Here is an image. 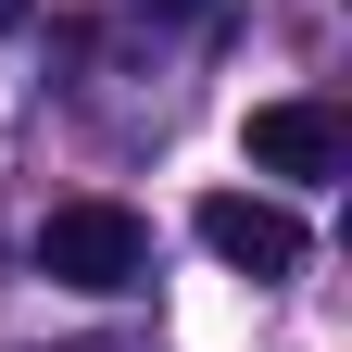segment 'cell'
<instances>
[{
  "label": "cell",
  "mask_w": 352,
  "mask_h": 352,
  "mask_svg": "<svg viewBox=\"0 0 352 352\" xmlns=\"http://www.w3.org/2000/svg\"><path fill=\"white\" fill-rule=\"evenodd\" d=\"M38 277H63V289H139V277H151V227H139L126 201H51Z\"/></svg>",
  "instance_id": "6da1fadb"
},
{
  "label": "cell",
  "mask_w": 352,
  "mask_h": 352,
  "mask_svg": "<svg viewBox=\"0 0 352 352\" xmlns=\"http://www.w3.org/2000/svg\"><path fill=\"white\" fill-rule=\"evenodd\" d=\"M189 227H201V252H214V264H239V277H302V214L252 201V189H214Z\"/></svg>",
  "instance_id": "7a4b0ae2"
},
{
  "label": "cell",
  "mask_w": 352,
  "mask_h": 352,
  "mask_svg": "<svg viewBox=\"0 0 352 352\" xmlns=\"http://www.w3.org/2000/svg\"><path fill=\"white\" fill-rule=\"evenodd\" d=\"M239 151L264 164V176H302V189H315V176H340V113L327 101H252V126H239Z\"/></svg>",
  "instance_id": "3957f363"
},
{
  "label": "cell",
  "mask_w": 352,
  "mask_h": 352,
  "mask_svg": "<svg viewBox=\"0 0 352 352\" xmlns=\"http://www.w3.org/2000/svg\"><path fill=\"white\" fill-rule=\"evenodd\" d=\"M151 13H201V0H151Z\"/></svg>",
  "instance_id": "277c9868"
},
{
  "label": "cell",
  "mask_w": 352,
  "mask_h": 352,
  "mask_svg": "<svg viewBox=\"0 0 352 352\" xmlns=\"http://www.w3.org/2000/svg\"><path fill=\"white\" fill-rule=\"evenodd\" d=\"M13 13H25V0H0V25H13Z\"/></svg>",
  "instance_id": "5b68a950"
}]
</instances>
